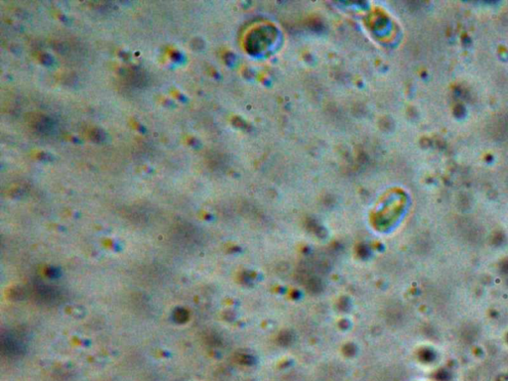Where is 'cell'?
<instances>
[{"mask_svg":"<svg viewBox=\"0 0 508 381\" xmlns=\"http://www.w3.org/2000/svg\"><path fill=\"white\" fill-rule=\"evenodd\" d=\"M89 137L92 141L94 142H97V143H101V142H105L106 139H107V134L104 130L101 129H98V128H95V129H92L89 133Z\"/></svg>","mask_w":508,"mask_h":381,"instance_id":"cell-3","label":"cell"},{"mask_svg":"<svg viewBox=\"0 0 508 381\" xmlns=\"http://www.w3.org/2000/svg\"><path fill=\"white\" fill-rule=\"evenodd\" d=\"M124 77L132 85L139 86V87L145 86L148 82V78H147L146 74L142 70L137 69V68L125 69L124 70Z\"/></svg>","mask_w":508,"mask_h":381,"instance_id":"cell-1","label":"cell"},{"mask_svg":"<svg viewBox=\"0 0 508 381\" xmlns=\"http://www.w3.org/2000/svg\"><path fill=\"white\" fill-rule=\"evenodd\" d=\"M32 124L36 130H38L41 133L48 134L51 133L55 127L54 122L47 116L39 115L37 114L35 117L32 119Z\"/></svg>","mask_w":508,"mask_h":381,"instance_id":"cell-2","label":"cell"}]
</instances>
